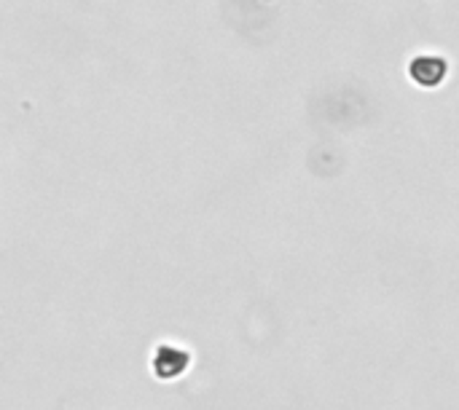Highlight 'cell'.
Segmentation results:
<instances>
[]
</instances>
